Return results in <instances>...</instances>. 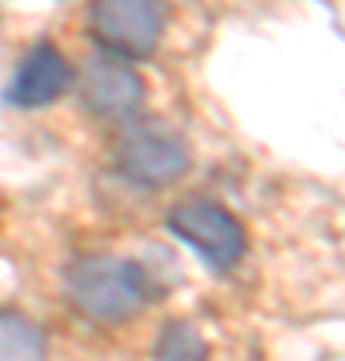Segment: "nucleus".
Wrapping results in <instances>:
<instances>
[{"mask_svg": "<svg viewBox=\"0 0 345 361\" xmlns=\"http://www.w3.org/2000/svg\"><path fill=\"white\" fill-rule=\"evenodd\" d=\"M153 361H209V341L193 322L173 317L161 325V334L153 341Z\"/></svg>", "mask_w": 345, "mask_h": 361, "instance_id": "8", "label": "nucleus"}, {"mask_svg": "<svg viewBox=\"0 0 345 361\" xmlns=\"http://www.w3.org/2000/svg\"><path fill=\"white\" fill-rule=\"evenodd\" d=\"M73 80H77L80 104L97 116H109V121H128L145 104V80L137 77L133 61H121L109 52L89 56L80 73H73Z\"/></svg>", "mask_w": 345, "mask_h": 361, "instance_id": "5", "label": "nucleus"}, {"mask_svg": "<svg viewBox=\"0 0 345 361\" xmlns=\"http://www.w3.org/2000/svg\"><path fill=\"white\" fill-rule=\"evenodd\" d=\"M73 310L97 325H125L149 305V277L137 261L113 253H85L64 269Z\"/></svg>", "mask_w": 345, "mask_h": 361, "instance_id": "1", "label": "nucleus"}, {"mask_svg": "<svg viewBox=\"0 0 345 361\" xmlns=\"http://www.w3.org/2000/svg\"><path fill=\"white\" fill-rule=\"evenodd\" d=\"M73 89V65L64 61V52L52 40H37L32 49L16 61L13 77L4 85V104L32 113V109H49Z\"/></svg>", "mask_w": 345, "mask_h": 361, "instance_id": "6", "label": "nucleus"}, {"mask_svg": "<svg viewBox=\"0 0 345 361\" xmlns=\"http://www.w3.org/2000/svg\"><path fill=\"white\" fill-rule=\"evenodd\" d=\"M165 225L181 245H189L213 273H229L245 257V249H249V237H245L241 221L233 217L225 205L205 201V197L177 201L165 213Z\"/></svg>", "mask_w": 345, "mask_h": 361, "instance_id": "2", "label": "nucleus"}, {"mask_svg": "<svg viewBox=\"0 0 345 361\" xmlns=\"http://www.w3.org/2000/svg\"><path fill=\"white\" fill-rule=\"evenodd\" d=\"M116 169L141 189H169L189 173V145L165 121H137L121 133Z\"/></svg>", "mask_w": 345, "mask_h": 361, "instance_id": "3", "label": "nucleus"}, {"mask_svg": "<svg viewBox=\"0 0 345 361\" xmlns=\"http://www.w3.org/2000/svg\"><path fill=\"white\" fill-rule=\"evenodd\" d=\"M49 337L28 313L0 310V361H44Z\"/></svg>", "mask_w": 345, "mask_h": 361, "instance_id": "7", "label": "nucleus"}, {"mask_svg": "<svg viewBox=\"0 0 345 361\" xmlns=\"http://www.w3.org/2000/svg\"><path fill=\"white\" fill-rule=\"evenodd\" d=\"M89 37L109 56L145 61L165 37V4L161 0H92Z\"/></svg>", "mask_w": 345, "mask_h": 361, "instance_id": "4", "label": "nucleus"}]
</instances>
